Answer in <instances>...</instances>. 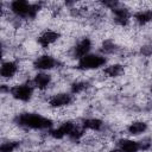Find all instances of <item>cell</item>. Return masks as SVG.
I'll return each instance as SVG.
<instances>
[{
    "label": "cell",
    "mask_w": 152,
    "mask_h": 152,
    "mask_svg": "<svg viewBox=\"0 0 152 152\" xmlns=\"http://www.w3.org/2000/svg\"><path fill=\"white\" fill-rule=\"evenodd\" d=\"M15 124L31 129H46L52 126V121L37 113H21L15 118Z\"/></svg>",
    "instance_id": "cell-1"
},
{
    "label": "cell",
    "mask_w": 152,
    "mask_h": 152,
    "mask_svg": "<svg viewBox=\"0 0 152 152\" xmlns=\"http://www.w3.org/2000/svg\"><path fill=\"white\" fill-rule=\"evenodd\" d=\"M42 4H30L24 0H15L12 1L10 7L11 11L20 18H33L38 13Z\"/></svg>",
    "instance_id": "cell-2"
},
{
    "label": "cell",
    "mask_w": 152,
    "mask_h": 152,
    "mask_svg": "<svg viewBox=\"0 0 152 152\" xmlns=\"http://www.w3.org/2000/svg\"><path fill=\"white\" fill-rule=\"evenodd\" d=\"M107 59L102 55L97 53H88L81 59H78L77 68L80 70H93V69H99L106 64Z\"/></svg>",
    "instance_id": "cell-3"
},
{
    "label": "cell",
    "mask_w": 152,
    "mask_h": 152,
    "mask_svg": "<svg viewBox=\"0 0 152 152\" xmlns=\"http://www.w3.org/2000/svg\"><path fill=\"white\" fill-rule=\"evenodd\" d=\"M10 94L12 95L13 99L23 102H27L31 100L33 95V86H30L28 83H21L11 87Z\"/></svg>",
    "instance_id": "cell-4"
},
{
    "label": "cell",
    "mask_w": 152,
    "mask_h": 152,
    "mask_svg": "<svg viewBox=\"0 0 152 152\" xmlns=\"http://www.w3.org/2000/svg\"><path fill=\"white\" fill-rule=\"evenodd\" d=\"M72 102V94L71 93H58L52 95L49 99V104L52 108H63L69 106Z\"/></svg>",
    "instance_id": "cell-5"
},
{
    "label": "cell",
    "mask_w": 152,
    "mask_h": 152,
    "mask_svg": "<svg viewBox=\"0 0 152 152\" xmlns=\"http://www.w3.org/2000/svg\"><path fill=\"white\" fill-rule=\"evenodd\" d=\"M57 61L55 57L50 56V55H42L38 56L34 61H33V66L40 71H45V70H50L52 68H55L57 65Z\"/></svg>",
    "instance_id": "cell-6"
},
{
    "label": "cell",
    "mask_w": 152,
    "mask_h": 152,
    "mask_svg": "<svg viewBox=\"0 0 152 152\" xmlns=\"http://www.w3.org/2000/svg\"><path fill=\"white\" fill-rule=\"evenodd\" d=\"M59 37H61L59 32H57L55 30H45L44 32H42L38 36L37 40H38V44L42 48H49L52 44H55L59 39Z\"/></svg>",
    "instance_id": "cell-7"
},
{
    "label": "cell",
    "mask_w": 152,
    "mask_h": 152,
    "mask_svg": "<svg viewBox=\"0 0 152 152\" xmlns=\"http://www.w3.org/2000/svg\"><path fill=\"white\" fill-rule=\"evenodd\" d=\"M90 49H91V40L89 38H83L72 48L71 55L74 58L81 59L82 57H84L86 55L89 53Z\"/></svg>",
    "instance_id": "cell-8"
},
{
    "label": "cell",
    "mask_w": 152,
    "mask_h": 152,
    "mask_svg": "<svg viewBox=\"0 0 152 152\" xmlns=\"http://www.w3.org/2000/svg\"><path fill=\"white\" fill-rule=\"evenodd\" d=\"M113 15H114V21L120 25V26H125L129 23V19H131V13H129V10L119 5L118 7H115L113 10Z\"/></svg>",
    "instance_id": "cell-9"
},
{
    "label": "cell",
    "mask_w": 152,
    "mask_h": 152,
    "mask_svg": "<svg viewBox=\"0 0 152 152\" xmlns=\"http://www.w3.org/2000/svg\"><path fill=\"white\" fill-rule=\"evenodd\" d=\"M74 128H75V125L71 121H66V122L62 124L59 127L52 129L50 132V135L55 139H62L65 135H70V133L74 131Z\"/></svg>",
    "instance_id": "cell-10"
},
{
    "label": "cell",
    "mask_w": 152,
    "mask_h": 152,
    "mask_svg": "<svg viewBox=\"0 0 152 152\" xmlns=\"http://www.w3.org/2000/svg\"><path fill=\"white\" fill-rule=\"evenodd\" d=\"M18 63L14 61H6L1 64L0 75L2 78H12L18 71Z\"/></svg>",
    "instance_id": "cell-11"
},
{
    "label": "cell",
    "mask_w": 152,
    "mask_h": 152,
    "mask_svg": "<svg viewBox=\"0 0 152 152\" xmlns=\"http://www.w3.org/2000/svg\"><path fill=\"white\" fill-rule=\"evenodd\" d=\"M51 83V75L42 71V72H38L33 80H32V84L33 87L38 88L39 90H45Z\"/></svg>",
    "instance_id": "cell-12"
},
{
    "label": "cell",
    "mask_w": 152,
    "mask_h": 152,
    "mask_svg": "<svg viewBox=\"0 0 152 152\" xmlns=\"http://www.w3.org/2000/svg\"><path fill=\"white\" fill-rule=\"evenodd\" d=\"M118 148L122 152H139L140 151V144L139 141H135L133 139H120L118 141Z\"/></svg>",
    "instance_id": "cell-13"
},
{
    "label": "cell",
    "mask_w": 152,
    "mask_h": 152,
    "mask_svg": "<svg viewBox=\"0 0 152 152\" xmlns=\"http://www.w3.org/2000/svg\"><path fill=\"white\" fill-rule=\"evenodd\" d=\"M147 129V124L144 121H133L132 124L128 125L127 132L131 135H139L142 134Z\"/></svg>",
    "instance_id": "cell-14"
},
{
    "label": "cell",
    "mask_w": 152,
    "mask_h": 152,
    "mask_svg": "<svg viewBox=\"0 0 152 152\" xmlns=\"http://www.w3.org/2000/svg\"><path fill=\"white\" fill-rule=\"evenodd\" d=\"M82 127L84 129H90V131H101V128L103 127V122L100 119L90 118V119L83 120Z\"/></svg>",
    "instance_id": "cell-15"
},
{
    "label": "cell",
    "mask_w": 152,
    "mask_h": 152,
    "mask_svg": "<svg viewBox=\"0 0 152 152\" xmlns=\"http://www.w3.org/2000/svg\"><path fill=\"white\" fill-rule=\"evenodd\" d=\"M125 69L121 64H110L103 69V74L108 77H119L124 74Z\"/></svg>",
    "instance_id": "cell-16"
},
{
    "label": "cell",
    "mask_w": 152,
    "mask_h": 152,
    "mask_svg": "<svg viewBox=\"0 0 152 152\" xmlns=\"http://www.w3.org/2000/svg\"><path fill=\"white\" fill-rule=\"evenodd\" d=\"M134 20L139 25H145L150 21H152V10H144L139 11L134 14Z\"/></svg>",
    "instance_id": "cell-17"
},
{
    "label": "cell",
    "mask_w": 152,
    "mask_h": 152,
    "mask_svg": "<svg viewBox=\"0 0 152 152\" xmlns=\"http://www.w3.org/2000/svg\"><path fill=\"white\" fill-rule=\"evenodd\" d=\"M116 50H118L116 44H115L113 40H110V39L104 40V42L102 43V45H101V52H102V53H106V55H108V53H114Z\"/></svg>",
    "instance_id": "cell-18"
},
{
    "label": "cell",
    "mask_w": 152,
    "mask_h": 152,
    "mask_svg": "<svg viewBox=\"0 0 152 152\" xmlns=\"http://www.w3.org/2000/svg\"><path fill=\"white\" fill-rule=\"evenodd\" d=\"M87 87H88L87 82H84V81H76V82H74L71 84L70 91H71V94H80V93L84 91L87 89Z\"/></svg>",
    "instance_id": "cell-19"
},
{
    "label": "cell",
    "mask_w": 152,
    "mask_h": 152,
    "mask_svg": "<svg viewBox=\"0 0 152 152\" xmlns=\"http://www.w3.org/2000/svg\"><path fill=\"white\" fill-rule=\"evenodd\" d=\"M18 147H19L18 141H6L1 144L0 152H14Z\"/></svg>",
    "instance_id": "cell-20"
},
{
    "label": "cell",
    "mask_w": 152,
    "mask_h": 152,
    "mask_svg": "<svg viewBox=\"0 0 152 152\" xmlns=\"http://www.w3.org/2000/svg\"><path fill=\"white\" fill-rule=\"evenodd\" d=\"M140 51L144 56H151L152 55V45H144Z\"/></svg>",
    "instance_id": "cell-21"
},
{
    "label": "cell",
    "mask_w": 152,
    "mask_h": 152,
    "mask_svg": "<svg viewBox=\"0 0 152 152\" xmlns=\"http://www.w3.org/2000/svg\"><path fill=\"white\" fill-rule=\"evenodd\" d=\"M110 152H122V151L119 150V148H115V150H113V151H110Z\"/></svg>",
    "instance_id": "cell-22"
}]
</instances>
